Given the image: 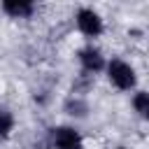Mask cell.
Instances as JSON below:
<instances>
[{
    "label": "cell",
    "mask_w": 149,
    "mask_h": 149,
    "mask_svg": "<svg viewBox=\"0 0 149 149\" xmlns=\"http://www.w3.org/2000/svg\"><path fill=\"white\" fill-rule=\"evenodd\" d=\"M74 21H77L79 33H84L86 37H98L102 33V19H100V14L93 12V9H88V7H81L77 12Z\"/></svg>",
    "instance_id": "3"
},
{
    "label": "cell",
    "mask_w": 149,
    "mask_h": 149,
    "mask_svg": "<svg viewBox=\"0 0 149 149\" xmlns=\"http://www.w3.org/2000/svg\"><path fill=\"white\" fill-rule=\"evenodd\" d=\"M77 58H79V65H81V70H84L86 74H95V72L105 70V56H102L100 49H95V47H84V49H79Z\"/></svg>",
    "instance_id": "4"
},
{
    "label": "cell",
    "mask_w": 149,
    "mask_h": 149,
    "mask_svg": "<svg viewBox=\"0 0 149 149\" xmlns=\"http://www.w3.org/2000/svg\"><path fill=\"white\" fill-rule=\"evenodd\" d=\"M12 128H14V116H12V112L5 109V107H0V137H9Z\"/></svg>",
    "instance_id": "7"
},
{
    "label": "cell",
    "mask_w": 149,
    "mask_h": 149,
    "mask_svg": "<svg viewBox=\"0 0 149 149\" xmlns=\"http://www.w3.org/2000/svg\"><path fill=\"white\" fill-rule=\"evenodd\" d=\"M105 70H107V79L112 81V86H116L119 91H130L135 88L137 84V74H135V68L121 58H112L109 63H105Z\"/></svg>",
    "instance_id": "1"
},
{
    "label": "cell",
    "mask_w": 149,
    "mask_h": 149,
    "mask_svg": "<svg viewBox=\"0 0 149 149\" xmlns=\"http://www.w3.org/2000/svg\"><path fill=\"white\" fill-rule=\"evenodd\" d=\"M116 149H126V147H116Z\"/></svg>",
    "instance_id": "9"
},
{
    "label": "cell",
    "mask_w": 149,
    "mask_h": 149,
    "mask_svg": "<svg viewBox=\"0 0 149 149\" xmlns=\"http://www.w3.org/2000/svg\"><path fill=\"white\" fill-rule=\"evenodd\" d=\"M133 107H135V112H137L142 119H147V116H149V95H147L144 91H137V93L133 95Z\"/></svg>",
    "instance_id": "6"
},
{
    "label": "cell",
    "mask_w": 149,
    "mask_h": 149,
    "mask_svg": "<svg viewBox=\"0 0 149 149\" xmlns=\"http://www.w3.org/2000/svg\"><path fill=\"white\" fill-rule=\"evenodd\" d=\"M51 144L56 149H84L81 135L72 126H58L51 130Z\"/></svg>",
    "instance_id": "2"
},
{
    "label": "cell",
    "mask_w": 149,
    "mask_h": 149,
    "mask_svg": "<svg viewBox=\"0 0 149 149\" xmlns=\"http://www.w3.org/2000/svg\"><path fill=\"white\" fill-rule=\"evenodd\" d=\"M65 112L68 114H77V116H84L86 114V102L84 100H79V98H70L68 102H65Z\"/></svg>",
    "instance_id": "8"
},
{
    "label": "cell",
    "mask_w": 149,
    "mask_h": 149,
    "mask_svg": "<svg viewBox=\"0 0 149 149\" xmlns=\"http://www.w3.org/2000/svg\"><path fill=\"white\" fill-rule=\"evenodd\" d=\"M2 9L14 19H28L35 12V0H2Z\"/></svg>",
    "instance_id": "5"
}]
</instances>
